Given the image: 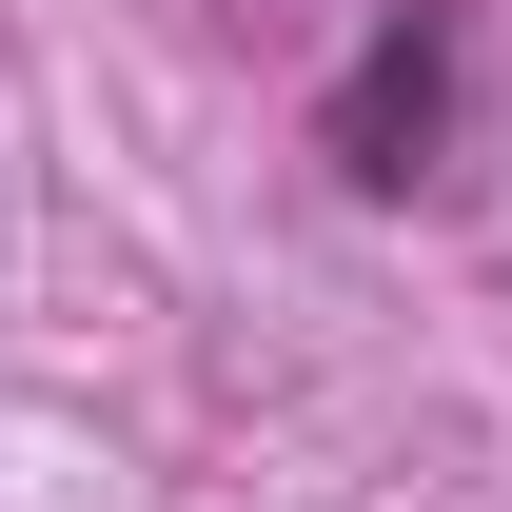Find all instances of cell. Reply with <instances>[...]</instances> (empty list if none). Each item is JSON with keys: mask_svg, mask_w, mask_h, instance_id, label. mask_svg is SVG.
Returning <instances> with one entry per match:
<instances>
[{"mask_svg": "<svg viewBox=\"0 0 512 512\" xmlns=\"http://www.w3.org/2000/svg\"><path fill=\"white\" fill-rule=\"evenodd\" d=\"M453 119H473V0H394L375 40L335 60L316 158H335L355 197H414V178H453Z\"/></svg>", "mask_w": 512, "mask_h": 512, "instance_id": "6da1fadb", "label": "cell"}]
</instances>
